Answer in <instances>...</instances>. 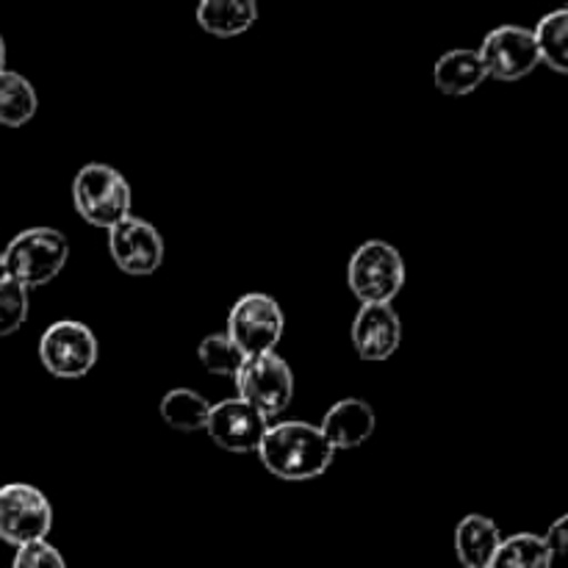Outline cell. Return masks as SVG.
<instances>
[{"label":"cell","mask_w":568,"mask_h":568,"mask_svg":"<svg viewBox=\"0 0 568 568\" xmlns=\"http://www.w3.org/2000/svg\"><path fill=\"white\" fill-rule=\"evenodd\" d=\"M258 458L270 475L288 483H305L331 469L336 449L327 444L316 425L288 419L272 422L258 447Z\"/></svg>","instance_id":"1"},{"label":"cell","mask_w":568,"mask_h":568,"mask_svg":"<svg viewBox=\"0 0 568 568\" xmlns=\"http://www.w3.org/2000/svg\"><path fill=\"white\" fill-rule=\"evenodd\" d=\"M0 255H3L6 277L31 292L59 277L70 261V242L55 227H28L17 233Z\"/></svg>","instance_id":"2"},{"label":"cell","mask_w":568,"mask_h":568,"mask_svg":"<svg viewBox=\"0 0 568 568\" xmlns=\"http://www.w3.org/2000/svg\"><path fill=\"white\" fill-rule=\"evenodd\" d=\"M133 192L120 170L109 164H87L72 181V205L78 216L92 227L111 231L131 216Z\"/></svg>","instance_id":"3"},{"label":"cell","mask_w":568,"mask_h":568,"mask_svg":"<svg viewBox=\"0 0 568 568\" xmlns=\"http://www.w3.org/2000/svg\"><path fill=\"white\" fill-rule=\"evenodd\" d=\"M347 283L361 305H392L405 286V261L394 244L369 239L353 253Z\"/></svg>","instance_id":"4"},{"label":"cell","mask_w":568,"mask_h":568,"mask_svg":"<svg viewBox=\"0 0 568 568\" xmlns=\"http://www.w3.org/2000/svg\"><path fill=\"white\" fill-rule=\"evenodd\" d=\"M283 331H286V316H283L281 303L270 294L253 292L233 303L225 336L244 358H255V355L275 353Z\"/></svg>","instance_id":"5"},{"label":"cell","mask_w":568,"mask_h":568,"mask_svg":"<svg viewBox=\"0 0 568 568\" xmlns=\"http://www.w3.org/2000/svg\"><path fill=\"white\" fill-rule=\"evenodd\" d=\"M98 338L78 320H59L39 338V361L59 381H81L98 364Z\"/></svg>","instance_id":"6"},{"label":"cell","mask_w":568,"mask_h":568,"mask_svg":"<svg viewBox=\"0 0 568 568\" xmlns=\"http://www.w3.org/2000/svg\"><path fill=\"white\" fill-rule=\"evenodd\" d=\"M50 527H53V508L37 486L31 483L0 486V541L11 544L14 549L48 541Z\"/></svg>","instance_id":"7"},{"label":"cell","mask_w":568,"mask_h":568,"mask_svg":"<svg viewBox=\"0 0 568 568\" xmlns=\"http://www.w3.org/2000/svg\"><path fill=\"white\" fill-rule=\"evenodd\" d=\"M239 388V399L253 405L255 410L275 419L283 410L292 405L294 397V375L292 366L281 358L277 353L255 355V358H244L242 369L233 377Z\"/></svg>","instance_id":"8"},{"label":"cell","mask_w":568,"mask_h":568,"mask_svg":"<svg viewBox=\"0 0 568 568\" xmlns=\"http://www.w3.org/2000/svg\"><path fill=\"white\" fill-rule=\"evenodd\" d=\"M270 425L272 422L266 419L261 410H255L253 405H247L244 399L231 397L211 405L205 433H209L211 442L220 449H225V453L247 455L258 453Z\"/></svg>","instance_id":"9"},{"label":"cell","mask_w":568,"mask_h":568,"mask_svg":"<svg viewBox=\"0 0 568 568\" xmlns=\"http://www.w3.org/2000/svg\"><path fill=\"white\" fill-rule=\"evenodd\" d=\"M477 55L486 67V75L497 78V81H521L541 64L532 31L521 26L494 28L483 39Z\"/></svg>","instance_id":"10"},{"label":"cell","mask_w":568,"mask_h":568,"mask_svg":"<svg viewBox=\"0 0 568 568\" xmlns=\"http://www.w3.org/2000/svg\"><path fill=\"white\" fill-rule=\"evenodd\" d=\"M109 250L116 270L133 277H148L164 264V239L142 216H125L109 231Z\"/></svg>","instance_id":"11"},{"label":"cell","mask_w":568,"mask_h":568,"mask_svg":"<svg viewBox=\"0 0 568 568\" xmlns=\"http://www.w3.org/2000/svg\"><path fill=\"white\" fill-rule=\"evenodd\" d=\"M403 342V322L394 305H361L353 322V347L361 361L381 364L399 349Z\"/></svg>","instance_id":"12"},{"label":"cell","mask_w":568,"mask_h":568,"mask_svg":"<svg viewBox=\"0 0 568 568\" xmlns=\"http://www.w3.org/2000/svg\"><path fill=\"white\" fill-rule=\"evenodd\" d=\"M333 449H355L372 438L377 427L375 408L366 399L347 397L338 399L325 414L322 425H316Z\"/></svg>","instance_id":"13"},{"label":"cell","mask_w":568,"mask_h":568,"mask_svg":"<svg viewBox=\"0 0 568 568\" xmlns=\"http://www.w3.org/2000/svg\"><path fill=\"white\" fill-rule=\"evenodd\" d=\"M486 78V67H483L477 50L471 48L449 50L433 67V81L449 98H466V94L477 92Z\"/></svg>","instance_id":"14"},{"label":"cell","mask_w":568,"mask_h":568,"mask_svg":"<svg viewBox=\"0 0 568 568\" xmlns=\"http://www.w3.org/2000/svg\"><path fill=\"white\" fill-rule=\"evenodd\" d=\"M503 544V532L488 516H466L455 527V555L464 568H488Z\"/></svg>","instance_id":"15"},{"label":"cell","mask_w":568,"mask_h":568,"mask_svg":"<svg viewBox=\"0 0 568 568\" xmlns=\"http://www.w3.org/2000/svg\"><path fill=\"white\" fill-rule=\"evenodd\" d=\"M197 22L211 37H242L258 22V6L253 0H203L197 6Z\"/></svg>","instance_id":"16"},{"label":"cell","mask_w":568,"mask_h":568,"mask_svg":"<svg viewBox=\"0 0 568 568\" xmlns=\"http://www.w3.org/2000/svg\"><path fill=\"white\" fill-rule=\"evenodd\" d=\"M39 111V98L33 83L20 72H0V125L22 128Z\"/></svg>","instance_id":"17"},{"label":"cell","mask_w":568,"mask_h":568,"mask_svg":"<svg viewBox=\"0 0 568 568\" xmlns=\"http://www.w3.org/2000/svg\"><path fill=\"white\" fill-rule=\"evenodd\" d=\"M161 419L172 427V430L181 433H200L205 430V422H209L211 403L203 394L192 392V388H172L161 399Z\"/></svg>","instance_id":"18"},{"label":"cell","mask_w":568,"mask_h":568,"mask_svg":"<svg viewBox=\"0 0 568 568\" xmlns=\"http://www.w3.org/2000/svg\"><path fill=\"white\" fill-rule=\"evenodd\" d=\"M552 564L555 558L541 536L516 532V536L503 538L488 568H552Z\"/></svg>","instance_id":"19"},{"label":"cell","mask_w":568,"mask_h":568,"mask_svg":"<svg viewBox=\"0 0 568 568\" xmlns=\"http://www.w3.org/2000/svg\"><path fill=\"white\" fill-rule=\"evenodd\" d=\"M536 39L538 59L541 64H547L549 70H555L558 75L568 72V11L558 9L552 14L541 17L538 28L532 31Z\"/></svg>","instance_id":"20"},{"label":"cell","mask_w":568,"mask_h":568,"mask_svg":"<svg viewBox=\"0 0 568 568\" xmlns=\"http://www.w3.org/2000/svg\"><path fill=\"white\" fill-rule=\"evenodd\" d=\"M197 358L200 364L205 366V372L222 377H236L244 364V355L233 347L231 338H227L225 333H211V336H205L203 342H200Z\"/></svg>","instance_id":"21"},{"label":"cell","mask_w":568,"mask_h":568,"mask_svg":"<svg viewBox=\"0 0 568 568\" xmlns=\"http://www.w3.org/2000/svg\"><path fill=\"white\" fill-rule=\"evenodd\" d=\"M28 308H31V303H28V288H22L20 283L6 277L0 283V336H14L28 322Z\"/></svg>","instance_id":"22"},{"label":"cell","mask_w":568,"mask_h":568,"mask_svg":"<svg viewBox=\"0 0 568 568\" xmlns=\"http://www.w3.org/2000/svg\"><path fill=\"white\" fill-rule=\"evenodd\" d=\"M11 568H67L64 555L48 541L26 544L14 552V560H11Z\"/></svg>","instance_id":"23"},{"label":"cell","mask_w":568,"mask_h":568,"mask_svg":"<svg viewBox=\"0 0 568 568\" xmlns=\"http://www.w3.org/2000/svg\"><path fill=\"white\" fill-rule=\"evenodd\" d=\"M541 538L549 547V552H552V558H564L568 549V516H560V519L549 527L547 536Z\"/></svg>","instance_id":"24"},{"label":"cell","mask_w":568,"mask_h":568,"mask_svg":"<svg viewBox=\"0 0 568 568\" xmlns=\"http://www.w3.org/2000/svg\"><path fill=\"white\" fill-rule=\"evenodd\" d=\"M6 70V42H3V37H0V72Z\"/></svg>","instance_id":"25"},{"label":"cell","mask_w":568,"mask_h":568,"mask_svg":"<svg viewBox=\"0 0 568 568\" xmlns=\"http://www.w3.org/2000/svg\"><path fill=\"white\" fill-rule=\"evenodd\" d=\"M6 281V266H3V255H0V283Z\"/></svg>","instance_id":"26"}]
</instances>
